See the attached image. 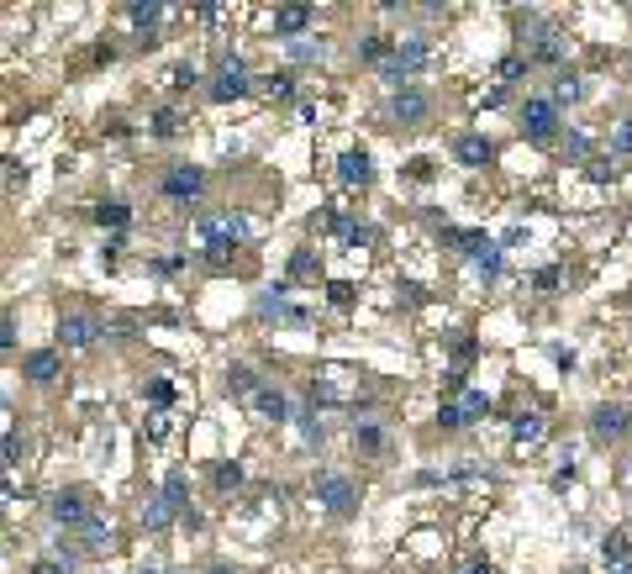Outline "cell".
Masks as SVG:
<instances>
[{
    "label": "cell",
    "mask_w": 632,
    "mask_h": 574,
    "mask_svg": "<svg viewBox=\"0 0 632 574\" xmlns=\"http://www.w3.org/2000/svg\"><path fill=\"white\" fill-rule=\"evenodd\" d=\"M195 227L206 237V258H211V264H227V253L248 237V222H242L237 211H201Z\"/></svg>",
    "instance_id": "cell-1"
},
{
    "label": "cell",
    "mask_w": 632,
    "mask_h": 574,
    "mask_svg": "<svg viewBox=\"0 0 632 574\" xmlns=\"http://www.w3.org/2000/svg\"><path fill=\"white\" fill-rule=\"evenodd\" d=\"M311 490H316V501H322L332 517H353V512H358V485H353L348 474H338V469H316Z\"/></svg>",
    "instance_id": "cell-2"
},
{
    "label": "cell",
    "mask_w": 632,
    "mask_h": 574,
    "mask_svg": "<svg viewBox=\"0 0 632 574\" xmlns=\"http://www.w3.org/2000/svg\"><path fill=\"white\" fill-rule=\"evenodd\" d=\"M253 311H259V322H285V327H306V322H311V311H300V306H290L285 300V285L259 290Z\"/></svg>",
    "instance_id": "cell-3"
},
{
    "label": "cell",
    "mask_w": 632,
    "mask_h": 574,
    "mask_svg": "<svg viewBox=\"0 0 632 574\" xmlns=\"http://www.w3.org/2000/svg\"><path fill=\"white\" fill-rule=\"evenodd\" d=\"M427 53H432V48H427V37H406V43H396V53H390V63H385V79H390L396 90H401V85H411V74L427 63Z\"/></svg>",
    "instance_id": "cell-4"
},
{
    "label": "cell",
    "mask_w": 632,
    "mask_h": 574,
    "mask_svg": "<svg viewBox=\"0 0 632 574\" xmlns=\"http://www.w3.org/2000/svg\"><path fill=\"white\" fill-rule=\"evenodd\" d=\"M521 132H527L532 143H554V132H559V106H554L548 95H532V101L521 106Z\"/></svg>",
    "instance_id": "cell-5"
},
{
    "label": "cell",
    "mask_w": 632,
    "mask_h": 574,
    "mask_svg": "<svg viewBox=\"0 0 632 574\" xmlns=\"http://www.w3.org/2000/svg\"><path fill=\"white\" fill-rule=\"evenodd\" d=\"M253 90V79H248V69H242V58H222V69L211 74V85H206V95L211 101H237V95H248Z\"/></svg>",
    "instance_id": "cell-6"
},
{
    "label": "cell",
    "mask_w": 632,
    "mask_h": 574,
    "mask_svg": "<svg viewBox=\"0 0 632 574\" xmlns=\"http://www.w3.org/2000/svg\"><path fill=\"white\" fill-rule=\"evenodd\" d=\"M48 517L58 521V527H90L95 521V512H90V501H85V490H58L53 496V506H48Z\"/></svg>",
    "instance_id": "cell-7"
},
{
    "label": "cell",
    "mask_w": 632,
    "mask_h": 574,
    "mask_svg": "<svg viewBox=\"0 0 632 574\" xmlns=\"http://www.w3.org/2000/svg\"><path fill=\"white\" fill-rule=\"evenodd\" d=\"M159 190H164L169 201H195V195L206 190V169H195V164H169V174L159 179Z\"/></svg>",
    "instance_id": "cell-8"
},
{
    "label": "cell",
    "mask_w": 632,
    "mask_h": 574,
    "mask_svg": "<svg viewBox=\"0 0 632 574\" xmlns=\"http://www.w3.org/2000/svg\"><path fill=\"white\" fill-rule=\"evenodd\" d=\"M632 411L628 406H595L590 411V438H601V443H617V438H628V422Z\"/></svg>",
    "instance_id": "cell-9"
},
{
    "label": "cell",
    "mask_w": 632,
    "mask_h": 574,
    "mask_svg": "<svg viewBox=\"0 0 632 574\" xmlns=\"http://www.w3.org/2000/svg\"><path fill=\"white\" fill-rule=\"evenodd\" d=\"M58 338H63V348H90L101 338V322L85 311H69V316H58Z\"/></svg>",
    "instance_id": "cell-10"
},
{
    "label": "cell",
    "mask_w": 632,
    "mask_h": 574,
    "mask_svg": "<svg viewBox=\"0 0 632 574\" xmlns=\"http://www.w3.org/2000/svg\"><path fill=\"white\" fill-rule=\"evenodd\" d=\"M390 116H396L401 127H416V121L427 116V95H422V85H401V90H390Z\"/></svg>",
    "instance_id": "cell-11"
},
{
    "label": "cell",
    "mask_w": 632,
    "mask_h": 574,
    "mask_svg": "<svg viewBox=\"0 0 632 574\" xmlns=\"http://www.w3.org/2000/svg\"><path fill=\"white\" fill-rule=\"evenodd\" d=\"M338 179H343L348 190H364V184L374 179V159H369V148H348L343 159H338Z\"/></svg>",
    "instance_id": "cell-12"
},
{
    "label": "cell",
    "mask_w": 632,
    "mask_h": 574,
    "mask_svg": "<svg viewBox=\"0 0 632 574\" xmlns=\"http://www.w3.org/2000/svg\"><path fill=\"white\" fill-rule=\"evenodd\" d=\"M21 374H27L32 385H53V380H58V353H53V348H37V353H27Z\"/></svg>",
    "instance_id": "cell-13"
},
{
    "label": "cell",
    "mask_w": 632,
    "mask_h": 574,
    "mask_svg": "<svg viewBox=\"0 0 632 574\" xmlns=\"http://www.w3.org/2000/svg\"><path fill=\"white\" fill-rule=\"evenodd\" d=\"M253 411H259L264 422H290V396L280 385H264V390L253 396Z\"/></svg>",
    "instance_id": "cell-14"
},
{
    "label": "cell",
    "mask_w": 632,
    "mask_h": 574,
    "mask_svg": "<svg viewBox=\"0 0 632 574\" xmlns=\"http://www.w3.org/2000/svg\"><path fill=\"white\" fill-rule=\"evenodd\" d=\"M259 390H264V380H259L248 364H232V369H227V396H232V401H253Z\"/></svg>",
    "instance_id": "cell-15"
},
{
    "label": "cell",
    "mask_w": 632,
    "mask_h": 574,
    "mask_svg": "<svg viewBox=\"0 0 632 574\" xmlns=\"http://www.w3.org/2000/svg\"><path fill=\"white\" fill-rule=\"evenodd\" d=\"M454 153H459L469 169H485V164H490V143H485L480 132H464L459 143H454Z\"/></svg>",
    "instance_id": "cell-16"
},
{
    "label": "cell",
    "mask_w": 632,
    "mask_h": 574,
    "mask_svg": "<svg viewBox=\"0 0 632 574\" xmlns=\"http://www.w3.org/2000/svg\"><path fill=\"white\" fill-rule=\"evenodd\" d=\"M601 564H606V570H622V564H632V537H628V532H611V537L601 543Z\"/></svg>",
    "instance_id": "cell-17"
},
{
    "label": "cell",
    "mask_w": 632,
    "mask_h": 574,
    "mask_svg": "<svg viewBox=\"0 0 632 574\" xmlns=\"http://www.w3.org/2000/svg\"><path fill=\"white\" fill-rule=\"evenodd\" d=\"M327 227L338 232V237H343L348 248H369V242H374V232L364 227V222H348V217H338V211L327 217Z\"/></svg>",
    "instance_id": "cell-18"
},
{
    "label": "cell",
    "mask_w": 632,
    "mask_h": 574,
    "mask_svg": "<svg viewBox=\"0 0 632 574\" xmlns=\"http://www.w3.org/2000/svg\"><path fill=\"white\" fill-rule=\"evenodd\" d=\"M316 275H322V258H316L311 248H295V253H290V280H300V285H316Z\"/></svg>",
    "instance_id": "cell-19"
},
{
    "label": "cell",
    "mask_w": 632,
    "mask_h": 574,
    "mask_svg": "<svg viewBox=\"0 0 632 574\" xmlns=\"http://www.w3.org/2000/svg\"><path fill=\"white\" fill-rule=\"evenodd\" d=\"M306 21H311V5H280V11H275V32H280V37L306 32Z\"/></svg>",
    "instance_id": "cell-20"
},
{
    "label": "cell",
    "mask_w": 632,
    "mask_h": 574,
    "mask_svg": "<svg viewBox=\"0 0 632 574\" xmlns=\"http://www.w3.org/2000/svg\"><path fill=\"white\" fill-rule=\"evenodd\" d=\"M469 264H474V275H480V280H501V248H496V242L474 248V253H469Z\"/></svg>",
    "instance_id": "cell-21"
},
{
    "label": "cell",
    "mask_w": 632,
    "mask_h": 574,
    "mask_svg": "<svg viewBox=\"0 0 632 574\" xmlns=\"http://www.w3.org/2000/svg\"><path fill=\"white\" fill-rule=\"evenodd\" d=\"M90 222H95V227H111V232H121L127 222H132V211H127L121 201H101V206L90 211Z\"/></svg>",
    "instance_id": "cell-22"
},
{
    "label": "cell",
    "mask_w": 632,
    "mask_h": 574,
    "mask_svg": "<svg viewBox=\"0 0 632 574\" xmlns=\"http://www.w3.org/2000/svg\"><path fill=\"white\" fill-rule=\"evenodd\" d=\"M169 521H174V506L164 496H148V501H143V527H148V532H164Z\"/></svg>",
    "instance_id": "cell-23"
},
{
    "label": "cell",
    "mask_w": 632,
    "mask_h": 574,
    "mask_svg": "<svg viewBox=\"0 0 632 574\" xmlns=\"http://www.w3.org/2000/svg\"><path fill=\"white\" fill-rule=\"evenodd\" d=\"M543 432H548V422H543L538 411H521L517 422H512V438H517V443H543Z\"/></svg>",
    "instance_id": "cell-24"
},
{
    "label": "cell",
    "mask_w": 632,
    "mask_h": 574,
    "mask_svg": "<svg viewBox=\"0 0 632 574\" xmlns=\"http://www.w3.org/2000/svg\"><path fill=\"white\" fill-rule=\"evenodd\" d=\"M253 90H264L269 101H290L295 95V74H264V79H253Z\"/></svg>",
    "instance_id": "cell-25"
},
{
    "label": "cell",
    "mask_w": 632,
    "mask_h": 574,
    "mask_svg": "<svg viewBox=\"0 0 632 574\" xmlns=\"http://www.w3.org/2000/svg\"><path fill=\"white\" fill-rule=\"evenodd\" d=\"M74 564H79V554H74V548H58L53 559H37L32 574H74Z\"/></svg>",
    "instance_id": "cell-26"
},
{
    "label": "cell",
    "mask_w": 632,
    "mask_h": 574,
    "mask_svg": "<svg viewBox=\"0 0 632 574\" xmlns=\"http://www.w3.org/2000/svg\"><path fill=\"white\" fill-rule=\"evenodd\" d=\"M127 16H132V27L153 32V27H159V16H164V5H159V0H137V5H127Z\"/></svg>",
    "instance_id": "cell-27"
},
{
    "label": "cell",
    "mask_w": 632,
    "mask_h": 574,
    "mask_svg": "<svg viewBox=\"0 0 632 574\" xmlns=\"http://www.w3.org/2000/svg\"><path fill=\"white\" fill-rule=\"evenodd\" d=\"M185 496H190V480H185V474L174 469L169 480H164V501L174 506V517H185V512H190V506H185Z\"/></svg>",
    "instance_id": "cell-28"
},
{
    "label": "cell",
    "mask_w": 632,
    "mask_h": 574,
    "mask_svg": "<svg viewBox=\"0 0 632 574\" xmlns=\"http://www.w3.org/2000/svg\"><path fill=\"white\" fill-rule=\"evenodd\" d=\"M353 443H358L364 454H380V448H385V432H380L374 422H353Z\"/></svg>",
    "instance_id": "cell-29"
},
{
    "label": "cell",
    "mask_w": 632,
    "mask_h": 574,
    "mask_svg": "<svg viewBox=\"0 0 632 574\" xmlns=\"http://www.w3.org/2000/svg\"><path fill=\"white\" fill-rule=\"evenodd\" d=\"M459 411H464V427H469V422H480V416L490 411V396H485V390H464V396H459Z\"/></svg>",
    "instance_id": "cell-30"
},
{
    "label": "cell",
    "mask_w": 632,
    "mask_h": 574,
    "mask_svg": "<svg viewBox=\"0 0 632 574\" xmlns=\"http://www.w3.org/2000/svg\"><path fill=\"white\" fill-rule=\"evenodd\" d=\"M585 90H579V74L575 69H564L559 79H554V106H564V101H579Z\"/></svg>",
    "instance_id": "cell-31"
},
{
    "label": "cell",
    "mask_w": 632,
    "mask_h": 574,
    "mask_svg": "<svg viewBox=\"0 0 632 574\" xmlns=\"http://www.w3.org/2000/svg\"><path fill=\"white\" fill-rule=\"evenodd\" d=\"M179 132H185L179 111H169V106H164V111H153V137H179Z\"/></svg>",
    "instance_id": "cell-32"
},
{
    "label": "cell",
    "mask_w": 632,
    "mask_h": 574,
    "mask_svg": "<svg viewBox=\"0 0 632 574\" xmlns=\"http://www.w3.org/2000/svg\"><path fill=\"white\" fill-rule=\"evenodd\" d=\"M143 401H153V406H169V401H174V385L164 380V374H153V380L143 385Z\"/></svg>",
    "instance_id": "cell-33"
},
{
    "label": "cell",
    "mask_w": 632,
    "mask_h": 574,
    "mask_svg": "<svg viewBox=\"0 0 632 574\" xmlns=\"http://www.w3.org/2000/svg\"><path fill=\"white\" fill-rule=\"evenodd\" d=\"M290 58H300V63H306V58H327V43H322V37H295V43H290Z\"/></svg>",
    "instance_id": "cell-34"
},
{
    "label": "cell",
    "mask_w": 632,
    "mask_h": 574,
    "mask_svg": "<svg viewBox=\"0 0 632 574\" xmlns=\"http://www.w3.org/2000/svg\"><path fill=\"white\" fill-rule=\"evenodd\" d=\"M242 485V463H222L217 469V490H237Z\"/></svg>",
    "instance_id": "cell-35"
},
{
    "label": "cell",
    "mask_w": 632,
    "mask_h": 574,
    "mask_svg": "<svg viewBox=\"0 0 632 574\" xmlns=\"http://www.w3.org/2000/svg\"><path fill=\"white\" fill-rule=\"evenodd\" d=\"M295 422H300V438H306V443H322V438H327V432H322V422H316L311 411H300Z\"/></svg>",
    "instance_id": "cell-36"
},
{
    "label": "cell",
    "mask_w": 632,
    "mask_h": 574,
    "mask_svg": "<svg viewBox=\"0 0 632 574\" xmlns=\"http://www.w3.org/2000/svg\"><path fill=\"white\" fill-rule=\"evenodd\" d=\"M190 85H201V74H195L190 63H179V69L169 74V90H190Z\"/></svg>",
    "instance_id": "cell-37"
},
{
    "label": "cell",
    "mask_w": 632,
    "mask_h": 574,
    "mask_svg": "<svg viewBox=\"0 0 632 574\" xmlns=\"http://www.w3.org/2000/svg\"><path fill=\"white\" fill-rule=\"evenodd\" d=\"M27 184V164L21 159H5V190H21Z\"/></svg>",
    "instance_id": "cell-38"
},
{
    "label": "cell",
    "mask_w": 632,
    "mask_h": 574,
    "mask_svg": "<svg viewBox=\"0 0 632 574\" xmlns=\"http://www.w3.org/2000/svg\"><path fill=\"white\" fill-rule=\"evenodd\" d=\"M438 422H443L448 432H459V427H464V411H459V401H443V411H438Z\"/></svg>",
    "instance_id": "cell-39"
},
{
    "label": "cell",
    "mask_w": 632,
    "mask_h": 574,
    "mask_svg": "<svg viewBox=\"0 0 632 574\" xmlns=\"http://www.w3.org/2000/svg\"><path fill=\"white\" fill-rule=\"evenodd\" d=\"M21 459V438H16V422H5V463Z\"/></svg>",
    "instance_id": "cell-40"
},
{
    "label": "cell",
    "mask_w": 632,
    "mask_h": 574,
    "mask_svg": "<svg viewBox=\"0 0 632 574\" xmlns=\"http://www.w3.org/2000/svg\"><path fill=\"white\" fill-rule=\"evenodd\" d=\"M521 74H527V58L521 53H512L506 63H501V79H521Z\"/></svg>",
    "instance_id": "cell-41"
},
{
    "label": "cell",
    "mask_w": 632,
    "mask_h": 574,
    "mask_svg": "<svg viewBox=\"0 0 632 574\" xmlns=\"http://www.w3.org/2000/svg\"><path fill=\"white\" fill-rule=\"evenodd\" d=\"M327 300H332V306H348V300H353V290H348L343 280H332V285H327Z\"/></svg>",
    "instance_id": "cell-42"
},
{
    "label": "cell",
    "mask_w": 632,
    "mask_h": 574,
    "mask_svg": "<svg viewBox=\"0 0 632 574\" xmlns=\"http://www.w3.org/2000/svg\"><path fill=\"white\" fill-rule=\"evenodd\" d=\"M0 348H16V316L5 311V322H0Z\"/></svg>",
    "instance_id": "cell-43"
},
{
    "label": "cell",
    "mask_w": 632,
    "mask_h": 574,
    "mask_svg": "<svg viewBox=\"0 0 632 574\" xmlns=\"http://www.w3.org/2000/svg\"><path fill=\"white\" fill-rule=\"evenodd\" d=\"M406 174H411V179H432V164H427V159H411Z\"/></svg>",
    "instance_id": "cell-44"
},
{
    "label": "cell",
    "mask_w": 632,
    "mask_h": 574,
    "mask_svg": "<svg viewBox=\"0 0 632 574\" xmlns=\"http://www.w3.org/2000/svg\"><path fill=\"white\" fill-rule=\"evenodd\" d=\"M617 153H632V121H622V132H617V143H611Z\"/></svg>",
    "instance_id": "cell-45"
},
{
    "label": "cell",
    "mask_w": 632,
    "mask_h": 574,
    "mask_svg": "<svg viewBox=\"0 0 632 574\" xmlns=\"http://www.w3.org/2000/svg\"><path fill=\"white\" fill-rule=\"evenodd\" d=\"M179 264H185V258H153V275H174Z\"/></svg>",
    "instance_id": "cell-46"
},
{
    "label": "cell",
    "mask_w": 632,
    "mask_h": 574,
    "mask_svg": "<svg viewBox=\"0 0 632 574\" xmlns=\"http://www.w3.org/2000/svg\"><path fill=\"white\" fill-rule=\"evenodd\" d=\"M559 285V269H538V290H554Z\"/></svg>",
    "instance_id": "cell-47"
},
{
    "label": "cell",
    "mask_w": 632,
    "mask_h": 574,
    "mask_svg": "<svg viewBox=\"0 0 632 574\" xmlns=\"http://www.w3.org/2000/svg\"><path fill=\"white\" fill-rule=\"evenodd\" d=\"M474 353H480V348L469 343V338H464V343H459V348H454V358H459V364H469V358H474Z\"/></svg>",
    "instance_id": "cell-48"
},
{
    "label": "cell",
    "mask_w": 632,
    "mask_h": 574,
    "mask_svg": "<svg viewBox=\"0 0 632 574\" xmlns=\"http://www.w3.org/2000/svg\"><path fill=\"white\" fill-rule=\"evenodd\" d=\"M206 574H237V570H232V564H211Z\"/></svg>",
    "instance_id": "cell-49"
},
{
    "label": "cell",
    "mask_w": 632,
    "mask_h": 574,
    "mask_svg": "<svg viewBox=\"0 0 632 574\" xmlns=\"http://www.w3.org/2000/svg\"><path fill=\"white\" fill-rule=\"evenodd\" d=\"M464 574H490V564H469Z\"/></svg>",
    "instance_id": "cell-50"
},
{
    "label": "cell",
    "mask_w": 632,
    "mask_h": 574,
    "mask_svg": "<svg viewBox=\"0 0 632 574\" xmlns=\"http://www.w3.org/2000/svg\"><path fill=\"white\" fill-rule=\"evenodd\" d=\"M611 574H632V564H622V570H611Z\"/></svg>",
    "instance_id": "cell-51"
},
{
    "label": "cell",
    "mask_w": 632,
    "mask_h": 574,
    "mask_svg": "<svg viewBox=\"0 0 632 574\" xmlns=\"http://www.w3.org/2000/svg\"><path fill=\"white\" fill-rule=\"evenodd\" d=\"M137 574H164V570H137Z\"/></svg>",
    "instance_id": "cell-52"
}]
</instances>
